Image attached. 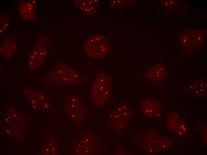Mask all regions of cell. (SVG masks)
<instances>
[{"mask_svg": "<svg viewBox=\"0 0 207 155\" xmlns=\"http://www.w3.org/2000/svg\"><path fill=\"white\" fill-rule=\"evenodd\" d=\"M86 54L94 58H101L110 51L111 47L109 41L103 35H94L86 41L84 44Z\"/></svg>", "mask_w": 207, "mask_h": 155, "instance_id": "3957f363", "label": "cell"}, {"mask_svg": "<svg viewBox=\"0 0 207 155\" xmlns=\"http://www.w3.org/2000/svg\"><path fill=\"white\" fill-rule=\"evenodd\" d=\"M112 81L111 77L104 72L100 73L96 77L91 89V96L95 105H104L111 96Z\"/></svg>", "mask_w": 207, "mask_h": 155, "instance_id": "6da1fadb", "label": "cell"}, {"mask_svg": "<svg viewBox=\"0 0 207 155\" xmlns=\"http://www.w3.org/2000/svg\"><path fill=\"white\" fill-rule=\"evenodd\" d=\"M130 111L125 105H120L110 112V119L113 127L117 130L123 128L129 120Z\"/></svg>", "mask_w": 207, "mask_h": 155, "instance_id": "8992f818", "label": "cell"}, {"mask_svg": "<svg viewBox=\"0 0 207 155\" xmlns=\"http://www.w3.org/2000/svg\"><path fill=\"white\" fill-rule=\"evenodd\" d=\"M206 34L203 31L188 30L180 35V42L185 47L196 49L201 46L205 40Z\"/></svg>", "mask_w": 207, "mask_h": 155, "instance_id": "5b68a950", "label": "cell"}, {"mask_svg": "<svg viewBox=\"0 0 207 155\" xmlns=\"http://www.w3.org/2000/svg\"><path fill=\"white\" fill-rule=\"evenodd\" d=\"M52 81L65 84H76L81 80L80 73L64 63H60L52 70L49 75Z\"/></svg>", "mask_w": 207, "mask_h": 155, "instance_id": "277c9868", "label": "cell"}, {"mask_svg": "<svg viewBox=\"0 0 207 155\" xmlns=\"http://www.w3.org/2000/svg\"><path fill=\"white\" fill-rule=\"evenodd\" d=\"M16 44L13 38H9L3 41L0 45L1 55L7 58L11 57L16 51Z\"/></svg>", "mask_w": 207, "mask_h": 155, "instance_id": "30bf717a", "label": "cell"}, {"mask_svg": "<svg viewBox=\"0 0 207 155\" xmlns=\"http://www.w3.org/2000/svg\"><path fill=\"white\" fill-rule=\"evenodd\" d=\"M146 74L150 80L156 82L163 81L166 76L164 67L159 64H156L150 68L147 71Z\"/></svg>", "mask_w": 207, "mask_h": 155, "instance_id": "9c48e42d", "label": "cell"}, {"mask_svg": "<svg viewBox=\"0 0 207 155\" xmlns=\"http://www.w3.org/2000/svg\"><path fill=\"white\" fill-rule=\"evenodd\" d=\"M35 1L21 0L19 4V11L23 18L26 20H32L35 10Z\"/></svg>", "mask_w": 207, "mask_h": 155, "instance_id": "ba28073f", "label": "cell"}, {"mask_svg": "<svg viewBox=\"0 0 207 155\" xmlns=\"http://www.w3.org/2000/svg\"><path fill=\"white\" fill-rule=\"evenodd\" d=\"M0 34H4L8 30L9 23V15L4 13L0 15Z\"/></svg>", "mask_w": 207, "mask_h": 155, "instance_id": "4fadbf2b", "label": "cell"}, {"mask_svg": "<svg viewBox=\"0 0 207 155\" xmlns=\"http://www.w3.org/2000/svg\"><path fill=\"white\" fill-rule=\"evenodd\" d=\"M140 108L145 115L152 117L159 116L161 111L160 103L157 101L150 98L143 101L140 105Z\"/></svg>", "mask_w": 207, "mask_h": 155, "instance_id": "52a82bcc", "label": "cell"}, {"mask_svg": "<svg viewBox=\"0 0 207 155\" xmlns=\"http://www.w3.org/2000/svg\"><path fill=\"white\" fill-rule=\"evenodd\" d=\"M67 97L66 107L68 113L74 116L81 114L83 109L78 98L73 96H68Z\"/></svg>", "mask_w": 207, "mask_h": 155, "instance_id": "7c38bea8", "label": "cell"}, {"mask_svg": "<svg viewBox=\"0 0 207 155\" xmlns=\"http://www.w3.org/2000/svg\"><path fill=\"white\" fill-rule=\"evenodd\" d=\"M74 1L75 4L78 7L89 15L94 14L98 6V2L97 0Z\"/></svg>", "mask_w": 207, "mask_h": 155, "instance_id": "8fae6325", "label": "cell"}, {"mask_svg": "<svg viewBox=\"0 0 207 155\" xmlns=\"http://www.w3.org/2000/svg\"><path fill=\"white\" fill-rule=\"evenodd\" d=\"M50 47V42L47 37L42 35L39 37L29 56L28 65L30 71H35L43 64Z\"/></svg>", "mask_w": 207, "mask_h": 155, "instance_id": "7a4b0ae2", "label": "cell"}]
</instances>
